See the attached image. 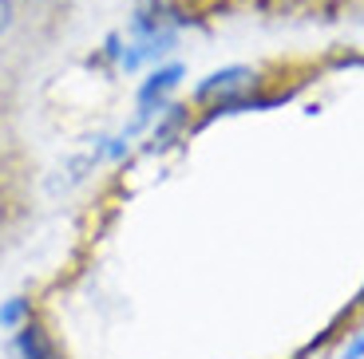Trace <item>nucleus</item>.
Segmentation results:
<instances>
[{"label":"nucleus","instance_id":"4","mask_svg":"<svg viewBox=\"0 0 364 359\" xmlns=\"http://www.w3.org/2000/svg\"><path fill=\"white\" fill-rule=\"evenodd\" d=\"M16 351H20V359H64L60 348L52 343V336L32 320H24L16 328Z\"/></svg>","mask_w":364,"mask_h":359},{"label":"nucleus","instance_id":"3","mask_svg":"<svg viewBox=\"0 0 364 359\" xmlns=\"http://www.w3.org/2000/svg\"><path fill=\"white\" fill-rule=\"evenodd\" d=\"M182 75H186V67H182V63H163V67H155V72H151V79L139 87V115H151V111H155V103H163L166 95L178 87Z\"/></svg>","mask_w":364,"mask_h":359},{"label":"nucleus","instance_id":"5","mask_svg":"<svg viewBox=\"0 0 364 359\" xmlns=\"http://www.w3.org/2000/svg\"><path fill=\"white\" fill-rule=\"evenodd\" d=\"M24 316H28V300H12V304H4L0 308V324H4V328H20V324H24Z\"/></svg>","mask_w":364,"mask_h":359},{"label":"nucleus","instance_id":"6","mask_svg":"<svg viewBox=\"0 0 364 359\" xmlns=\"http://www.w3.org/2000/svg\"><path fill=\"white\" fill-rule=\"evenodd\" d=\"M360 355H364V328H360V336L345 348V355H341V359H360Z\"/></svg>","mask_w":364,"mask_h":359},{"label":"nucleus","instance_id":"1","mask_svg":"<svg viewBox=\"0 0 364 359\" xmlns=\"http://www.w3.org/2000/svg\"><path fill=\"white\" fill-rule=\"evenodd\" d=\"M60 20H68V0H0V55L48 44Z\"/></svg>","mask_w":364,"mask_h":359},{"label":"nucleus","instance_id":"2","mask_svg":"<svg viewBox=\"0 0 364 359\" xmlns=\"http://www.w3.org/2000/svg\"><path fill=\"white\" fill-rule=\"evenodd\" d=\"M250 87H257V72H254V67H222V72L206 75V79L194 87V99L222 107V103H230V99H242Z\"/></svg>","mask_w":364,"mask_h":359}]
</instances>
